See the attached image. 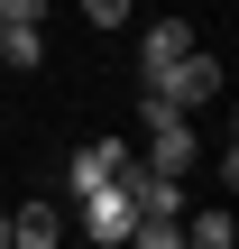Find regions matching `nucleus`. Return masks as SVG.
Listing matches in <instances>:
<instances>
[{"instance_id": "1", "label": "nucleus", "mask_w": 239, "mask_h": 249, "mask_svg": "<svg viewBox=\"0 0 239 249\" xmlns=\"http://www.w3.org/2000/svg\"><path fill=\"white\" fill-rule=\"evenodd\" d=\"M203 102H221V55H184V65H166V74H147V120H184V111H203Z\"/></svg>"}, {"instance_id": "2", "label": "nucleus", "mask_w": 239, "mask_h": 249, "mask_svg": "<svg viewBox=\"0 0 239 249\" xmlns=\"http://www.w3.org/2000/svg\"><path fill=\"white\" fill-rule=\"evenodd\" d=\"M83 231L101 249H129V231H138V203H129V176H111V185H92L83 194Z\"/></svg>"}, {"instance_id": "3", "label": "nucleus", "mask_w": 239, "mask_h": 249, "mask_svg": "<svg viewBox=\"0 0 239 249\" xmlns=\"http://www.w3.org/2000/svg\"><path fill=\"white\" fill-rule=\"evenodd\" d=\"M147 176H193V120H147Z\"/></svg>"}, {"instance_id": "4", "label": "nucleus", "mask_w": 239, "mask_h": 249, "mask_svg": "<svg viewBox=\"0 0 239 249\" xmlns=\"http://www.w3.org/2000/svg\"><path fill=\"white\" fill-rule=\"evenodd\" d=\"M203 37H193V18H147V55H138V83L147 74H166V65H184Z\"/></svg>"}, {"instance_id": "5", "label": "nucleus", "mask_w": 239, "mask_h": 249, "mask_svg": "<svg viewBox=\"0 0 239 249\" xmlns=\"http://www.w3.org/2000/svg\"><path fill=\"white\" fill-rule=\"evenodd\" d=\"M120 166H129V148H120V139H83V148H74V194H92V185H111Z\"/></svg>"}, {"instance_id": "6", "label": "nucleus", "mask_w": 239, "mask_h": 249, "mask_svg": "<svg viewBox=\"0 0 239 249\" xmlns=\"http://www.w3.org/2000/svg\"><path fill=\"white\" fill-rule=\"evenodd\" d=\"M9 240L18 249H55L64 240V213H55V203H18V213H9Z\"/></svg>"}, {"instance_id": "7", "label": "nucleus", "mask_w": 239, "mask_h": 249, "mask_svg": "<svg viewBox=\"0 0 239 249\" xmlns=\"http://www.w3.org/2000/svg\"><path fill=\"white\" fill-rule=\"evenodd\" d=\"M0 65H9V74H37V65H46V37H37V28H0Z\"/></svg>"}, {"instance_id": "8", "label": "nucleus", "mask_w": 239, "mask_h": 249, "mask_svg": "<svg viewBox=\"0 0 239 249\" xmlns=\"http://www.w3.org/2000/svg\"><path fill=\"white\" fill-rule=\"evenodd\" d=\"M239 231H230V213L212 203V213H184V249H230Z\"/></svg>"}, {"instance_id": "9", "label": "nucleus", "mask_w": 239, "mask_h": 249, "mask_svg": "<svg viewBox=\"0 0 239 249\" xmlns=\"http://www.w3.org/2000/svg\"><path fill=\"white\" fill-rule=\"evenodd\" d=\"M129 249H184V222H138Z\"/></svg>"}, {"instance_id": "10", "label": "nucleus", "mask_w": 239, "mask_h": 249, "mask_svg": "<svg viewBox=\"0 0 239 249\" xmlns=\"http://www.w3.org/2000/svg\"><path fill=\"white\" fill-rule=\"evenodd\" d=\"M129 9H138V0H83V18H92V28H129Z\"/></svg>"}, {"instance_id": "11", "label": "nucleus", "mask_w": 239, "mask_h": 249, "mask_svg": "<svg viewBox=\"0 0 239 249\" xmlns=\"http://www.w3.org/2000/svg\"><path fill=\"white\" fill-rule=\"evenodd\" d=\"M0 28H46V0H0Z\"/></svg>"}, {"instance_id": "12", "label": "nucleus", "mask_w": 239, "mask_h": 249, "mask_svg": "<svg viewBox=\"0 0 239 249\" xmlns=\"http://www.w3.org/2000/svg\"><path fill=\"white\" fill-rule=\"evenodd\" d=\"M0 249H9V213H0Z\"/></svg>"}, {"instance_id": "13", "label": "nucleus", "mask_w": 239, "mask_h": 249, "mask_svg": "<svg viewBox=\"0 0 239 249\" xmlns=\"http://www.w3.org/2000/svg\"><path fill=\"white\" fill-rule=\"evenodd\" d=\"M9 249H18V240H9Z\"/></svg>"}]
</instances>
